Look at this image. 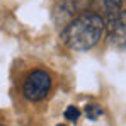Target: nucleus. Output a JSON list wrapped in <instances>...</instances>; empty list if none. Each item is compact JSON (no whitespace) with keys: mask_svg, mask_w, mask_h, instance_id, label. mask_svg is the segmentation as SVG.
<instances>
[{"mask_svg":"<svg viewBox=\"0 0 126 126\" xmlns=\"http://www.w3.org/2000/svg\"><path fill=\"white\" fill-rule=\"evenodd\" d=\"M104 27V19L101 16L87 12L73 19L65 27V31L62 32V39L70 49L87 51L99 43Z\"/></svg>","mask_w":126,"mask_h":126,"instance_id":"nucleus-1","label":"nucleus"},{"mask_svg":"<svg viewBox=\"0 0 126 126\" xmlns=\"http://www.w3.org/2000/svg\"><path fill=\"white\" fill-rule=\"evenodd\" d=\"M49 89H51V77L43 70H34L26 77L22 85V94L27 101L38 102L48 95Z\"/></svg>","mask_w":126,"mask_h":126,"instance_id":"nucleus-2","label":"nucleus"},{"mask_svg":"<svg viewBox=\"0 0 126 126\" xmlns=\"http://www.w3.org/2000/svg\"><path fill=\"white\" fill-rule=\"evenodd\" d=\"M109 41L116 46H126V10H121L114 19L107 21Z\"/></svg>","mask_w":126,"mask_h":126,"instance_id":"nucleus-3","label":"nucleus"},{"mask_svg":"<svg viewBox=\"0 0 126 126\" xmlns=\"http://www.w3.org/2000/svg\"><path fill=\"white\" fill-rule=\"evenodd\" d=\"M123 0H104V9H106V16H107V21L114 19L123 9Z\"/></svg>","mask_w":126,"mask_h":126,"instance_id":"nucleus-4","label":"nucleus"},{"mask_svg":"<svg viewBox=\"0 0 126 126\" xmlns=\"http://www.w3.org/2000/svg\"><path fill=\"white\" fill-rule=\"evenodd\" d=\"M84 112H85V116H87L90 121H95L97 118H101V116L104 114V109H102L99 104H87L85 109H84Z\"/></svg>","mask_w":126,"mask_h":126,"instance_id":"nucleus-5","label":"nucleus"},{"mask_svg":"<svg viewBox=\"0 0 126 126\" xmlns=\"http://www.w3.org/2000/svg\"><path fill=\"white\" fill-rule=\"evenodd\" d=\"M79 118H80V109H79L77 106H68V107H66V111H65V119H68V121L75 123Z\"/></svg>","mask_w":126,"mask_h":126,"instance_id":"nucleus-6","label":"nucleus"},{"mask_svg":"<svg viewBox=\"0 0 126 126\" xmlns=\"http://www.w3.org/2000/svg\"><path fill=\"white\" fill-rule=\"evenodd\" d=\"M56 126H65V125H56Z\"/></svg>","mask_w":126,"mask_h":126,"instance_id":"nucleus-7","label":"nucleus"},{"mask_svg":"<svg viewBox=\"0 0 126 126\" xmlns=\"http://www.w3.org/2000/svg\"><path fill=\"white\" fill-rule=\"evenodd\" d=\"M0 126H2V125H0Z\"/></svg>","mask_w":126,"mask_h":126,"instance_id":"nucleus-8","label":"nucleus"}]
</instances>
